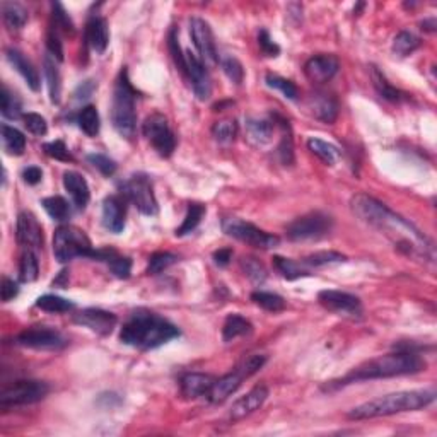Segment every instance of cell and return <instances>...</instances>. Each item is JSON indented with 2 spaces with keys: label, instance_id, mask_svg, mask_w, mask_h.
I'll list each match as a JSON object with an SVG mask.
<instances>
[{
  "label": "cell",
  "instance_id": "obj_4",
  "mask_svg": "<svg viewBox=\"0 0 437 437\" xmlns=\"http://www.w3.org/2000/svg\"><path fill=\"white\" fill-rule=\"evenodd\" d=\"M436 400L434 390H412L398 391V393L384 395L374 400L366 401L359 407L352 408L347 414L350 421H367V419L388 417V415L403 414V412H417L429 407Z\"/></svg>",
  "mask_w": 437,
  "mask_h": 437
},
{
  "label": "cell",
  "instance_id": "obj_25",
  "mask_svg": "<svg viewBox=\"0 0 437 437\" xmlns=\"http://www.w3.org/2000/svg\"><path fill=\"white\" fill-rule=\"evenodd\" d=\"M308 106L311 109L313 116L319 120V122L326 123V125L335 123L336 116H339V103H336V99L328 94H323V92L311 96Z\"/></svg>",
  "mask_w": 437,
  "mask_h": 437
},
{
  "label": "cell",
  "instance_id": "obj_59",
  "mask_svg": "<svg viewBox=\"0 0 437 437\" xmlns=\"http://www.w3.org/2000/svg\"><path fill=\"white\" fill-rule=\"evenodd\" d=\"M23 180L26 181L27 185H38L41 180H43V171L36 166H29L23 171Z\"/></svg>",
  "mask_w": 437,
  "mask_h": 437
},
{
  "label": "cell",
  "instance_id": "obj_21",
  "mask_svg": "<svg viewBox=\"0 0 437 437\" xmlns=\"http://www.w3.org/2000/svg\"><path fill=\"white\" fill-rule=\"evenodd\" d=\"M103 226L115 234L125 229V200L118 195L106 197L103 202Z\"/></svg>",
  "mask_w": 437,
  "mask_h": 437
},
{
  "label": "cell",
  "instance_id": "obj_40",
  "mask_svg": "<svg viewBox=\"0 0 437 437\" xmlns=\"http://www.w3.org/2000/svg\"><path fill=\"white\" fill-rule=\"evenodd\" d=\"M308 149L311 150L315 156H318L319 159L323 161V163L328 164V166H333V164H335V161L339 159V156H340V150L336 149L335 146H332V144L325 142V140H321V139H309L308 140Z\"/></svg>",
  "mask_w": 437,
  "mask_h": 437
},
{
  "label": "cell",
  "instance_id": "obj_43",
  "mask_svg": "<svg viewBox=\"0 0 437 437\" xmlns=\"http://www.w3.org/2000/svg\"><path fill=\"white\" fill-rule=\"evenodd\" d=\"M345 260V254L339 253V251H318V253H313L308 258H304L302 263L306 268H319L332 263H343Z\"/></svg>",
  "mask_w": 437,
  "mask_h": 437
},
{
  "label": "cell",
  "instance_id": "obj_26",
  "mask_svg": "<svg viewBox=\"0 0 437 437\" xmlns=\"http://www.w3.org/2000/svg\"><path fill=\"white\" fill-rule=\"evenodd\" d=\"M5 55L9 64L23 75V79L26 81V84L29 85L31 91H40V74H38V70L34 68V65L31 64L19 50H16V48H9V50L5 51Z\"/></svg>",
  "mask_w": 437,
  "mask_h": 437
},
{
  "label": "cell",
  "instance_id": "obj_33",
  "mask_svg": "<svg viewBox=\"0 0 437 437\" xmlns=\"http://www.w3.org/2000/svg\"><path fill=\"white\" fill-rule=\"evenodd\" d=\"M274 267L278 274L287 280H295L304 275H309V270L304 267L302 261H294L291 258L284 256H274Z\"/></svg>",
  "mask_w": 437,
  "mask_h": 437
},
{
  "label": "cell",
  "instance_id": "obj_54",
  "mask_svg": "<svg viewBox=\"0 0 437 437\" xmlns=\"http://www.w3.org/2000/svg\"><path fill=\"white\" fill-rule=\"evenodd\" d=\"M88 161L103 174V176L109 178L116 173V163L113 159H109L105 154H89Z\"/></svg>",
  "mask_w": 437,
  "mask_h": 437
},
{
  "label": "cell",
  "instance_id": "obj_47",
  "mask_svg": "<svg viewBox=\"0 0 437 437\" xmlns=\"http://www.w3.org/2000/svg\"><path fill=\"white\" fill-rule=\"evenodd\" d=\"M0 109H2L3 118L7 120H17L21 116H24L21 113V101L9 91V89L3 85L2 92H0Z\"/></svg>",
  "mask_w": 437,
  "mask_h": 437
},
{
  "label": "cell",
  "instance_id": "obj_12",
  "mask_svg": "<svg viewBox=\"0 0 437 437\" xmlns=\"http://www.w3.org/2000/svg\"><path fill=\"white\" fill-rule=\"evenodd\" d=\"M16 343L34 350H62L67 347V339L50 326H31L16 336Z\"/></svg>",
  "mask_w": 437,
  "mask_h": 437
},
{
  "label": "cell",
  "instance_id": "obj_15",
  "mask_svg": "<svg viewBox=\"0 0 437 437\" xmlns=\"http://www.w3.org/2000/svg\"><path fill=\"white\" fill-rule=\"evenodd\" d=\"M16 237L21 246L27 250H38L43 246V227L31 212H21L17 215Z\"/></svg>",
  "mask_w": 437,
  "mask_h": 437
},
{
  "label": "cell",
  "instance_id": "obj_41",
  "mask_svg": "<svg viewBox=\"0 0 437 437\" xmlns=\"http://www.w3.org/2000/svg\"><path fill=\"white\" fill-rule=\"evenodd\" d=\"M205 212H207V209L204 207L202 204H190L188 205V211H187V215H185L183 219V224H181L180 227L176 229V236H187V234L194 233L195 229H197V226L200 224L202 217L205 215Z\"/></svg>",
  "mask_w": 437,
  "mask_h": 437
},
{
  "label": "cell",
  "instance_id": "obj_19",
  "mask_svg": "<svg viewBox=\"0 0 437 437\" xmlns=\"http://www.w3.org/2000/svg\"><path fill=\"white\" fill-rule=\"evenodd\" d=\"M268 398V388L267 386H254L253 390L248 391L244 397H241L239 400H236L233 403L229 410V421L237 422L246 419L248 415L254 414L258 408H261V405L267 401Z\"/></svg>",
  "mask_w": 437,
  "mask_h": 437
},
{
  "label": "cell",
  "instance_id": "obj_27",
  "mask_svg": "<svg viewBox=\"0 0 437 437\" xmlns=\"http://www.w3.org/2000/svg\"><path fill=\"white\" fill-rule=\"evenodd\" d=\"M275 116L274 118H250L248 120V133L250 139L254 140L256 144H267L270 142L272 135L275 132Z\"/></svg>",
  "mask_w": 437,
  "mask_h": 437
},
{
  "label": "cell",
  "instance_id": "obj_29",
  "mask_svg": "<svg viewBox=\"0 0 437 437\" xmlns=\"http://www.w3.org/2000/svg\"><path fill=\"white\" fill-rule=\"evenodd\" d=\"M371 79H373V84L374 88H376L378 94L381 96L383 99H386V101H391V103H400L405 99V94L401 91H398L395 85H391L390 82H388V79L384 77L383 72L380 70L378 67H371Z\"/></svg>",
  "mask_w": 437,
  "mask_h": 437
},
{
  "label": "cell",
  "instance_id": "obj_45",
  "mask_svg": "<svg viewBox=\"0 0 437 437\" xmlns=\"http://www.w3.org/2000/svg\"><path fill=\"white\" fill-rule=\"evenodd\" d=\"M168 47H170V53H171V57H173L176 68L181 72V75H183L185 79H188L187 55H183V50H181V47H180L176 27H171L170 36H168Z\"/></svg>",
  "mask_w": 437,
  "mask_h": 437
},
{
  "label": "cell",
  "instance_id": "obj_20",
  "mask_svg": "<svg viewBox=\"0 0 437 437\" xmlns=\"http://www.w3.org/2000/svg\"><path fill=\"white\" fill-rule=\"evenodd\" d=\"M244 380H248L246 373L237 366L233 373L226 374V376L219 378V380L214 381V384H212L211 391H209L207 395L209 401L214 405L224 403L230 395L236 393V391L239 390V386L243 384Z\"/></svg>",
  "mask_w": 437,
  "mask_h": 437
},
{
  "label": "cell",
  "instance_id": "obj_30",
  "mask_svg": "<svg viewBox=\"0 0 437 437\" xmlns=\"http://www.w3.org/2000/svg\"><path fill=\"white\" fill-rule=\"evenodd\" d=\"M2 17L3 23L10 31H19L27 23V10L17 2H3Z\"/></svg>",
  "mask_w": 437,
  "mask_h": 437
},
{
  "label": "cell",
  "instance_id": "obj_24",
  "mask_svg": "<svg viewBox=\"0 0 437 437\" xmlns=\"http://www.w3.org/2000/svg\"><path fill=\"white\" fill-rule=\"evenodd\" d=\"M64 187L67 194L70 195L72 202L79 211H84L88 207L89 200H91V190L82 174L75 173V171H65L64 173Z\"/></svg>",
  "mask_w": 437,
  "mask_h": 437
},
{
  "label": "cell",
  "instance_id": "obj_56",
  "mask_svg": "<svg viewBox=\"0 0 437 437\" xmlns=\"http://www.w3.org/2000/svg\"><path fill=\"white\" fill-rule=\"evenodd\" d=\"M47 48L58 62H64V44L60 41V33L53 26H50V29H48Z\"/></svg>",
  "mask_w": 437,
  "mask_h": 437
},
{
  "label": "cell",
  "instance_id": "obj_23",
  "mask_svg": "<svg viewBox=\"0 0 437 437\" xmlns=\"http://www.w3.org/2000/svg\"><path fill=\"white\" fill-rule=\"evenodd\" d=\"M85 43L96 51L105 53L109 43V27L108 21L101 16H91L85 24Z\"/></svg>",
  "mask_w": 437,
  "mask_h": 437
},
{
  "label": "cell",
  "instance_id": "obj_52",
  "mask_svg": "<svg viewBox=\"0 0 437 437\" xmlns=\"http://www.w3.org/2000/svg\"><path fill=\"white\" fill-rule=\"evenodd\" d=\"M220 62V67H222L224 74L229 77V81H233L234 84L239 85L244 79V68L241 65V62L234 57H224Z\"/></svg>",
  "mask_w": 437,
  "mask_h": 437
},
{
  "label": "cell",
  "instance_id": "obj_7",
  "mask_svg": "<svg viewBox=\"0 0 437 437\" xmlns=\"http://www.w3.org/2000/svg\"><path fill=\"white\" fill-rule=\"evenodd\" d=\"M50 393V386L44 381L38 380H19L5 386L0 393V408L24 407L43 400Z\"/></svg>",
  "mask_w": 437,
  "mask_h": 437
},
{
  "label": "cell",
  "instance_id": "obj_44",
  "mask_svg": "<svg viewBox=\"0 0 437 437\" xmlns=\"http://www.w3.org/2000/svg\"><path fill=\"white\" fill-rule=\"evenodd\" d=\"M51 9H53V14H51L50 26H53L55 29L58 31V33H64V34H68V36H72L75 31L74 21L70 19V16H68L67 10L64 9V5L58 2H55V3H51Z\"/></svg>",
  "mask_w": 437,
  "mask_h": 437
},
{
  "label": "cell",
  "instance_id": "obj_37",
  "mask_svg": "<svg viewBox=\"0 0 437 437\" xmlns=\"http://www.w3.org/2000/svg\"><path fill=\"white\" fill-rule=\"evenodd\" d=\"M251 301L261 309L268 313H280L285 309V299L282 295L275 294V292H265V291H254L251 294Z\"/></svg>",
  "mask_w": 437,
  "mask_h": 437
},
{
  "label": "cell",
  "instance_id": "obj_3",
  "mask_svg": "<svg viewBox=\"0 0 437 437\" xmlns=\"http://www.w3.org/2000/svg\"><path fill=\"white\" fill-rule=\"evenodd\" d=\"M180 336V330L163 316L147 309H137L123 323L120 340L139 350H150Z\"/></svg>",
  "mask_w": 437,
  "mask_h": 437
},
{
  "label": "cell",
  "instance_id": "obj_50",
  "mask_svg": "<svg viewBox=\"0 0 437 437\" xmlns=\"http://www.w3.org/2000/svg\"><path fill=\"white\" fill-rule=\"evenodd\" d=\"M178 261V256L170 251H157L149 258V265H147V275H157L170 268Z\"/></svg>",
  "mask_w": 437,
  "mask_h": 437
},
{
  "label": "cell",
  "instance_id": "obj_62",
  "mask_svg": "<svg viewBox=\"0 0 437 437\" xmlns=\"http://www.w3.org/2000/svg\"><path fill=\"white\" fill-rule=\"evenodd\" d=\"M421 29L422 31H427V33H434L436 27H437V23H436V17H431V19H425L424 23L421 24Z\"/></svg>",
  "mask_w": 437,
  "mask_h": 437
},
{
  "label": "cell",
  "instance_id": "obj_10",
  "mask_svg": "<svg viewBox=\"0 0 437 437\" xmlns=\"http://www.w3.org/2000/svg\"><path fill=\"white\" fill-rule=\"evenodd\" d=\"M142 133L161 157H170L176 149V137L170 122L161 113H153L142 125Z\"/></svg>",
  "mask_w": 437,
  "mask_h": 437
},
{
  "label": "cell",
  "instance_id": "obj_32",
  "mask_svg": "<svg viewBox=\"0 0 437 437\" xmlns=\"http://www.w3.org/2000/svg\"><path fill=\"white\" fill-rule=\"evenodd\" d=\"M278 125L282 127V139L280 144H278V159H280L282 164L285 166H291L294 163V142H292V132L291 127H289V122H285L280 116H275Z\"/></svg>",
  "mask_w": 437,
  "mask_h": 437
},
{
  "label": "cell",
  "instance_id": "obj_39",
  "mask_svg": "<svg viewBox=\"0 0 437 437\" xmlns=\"http://www.w3.org/2000/svg\"><path fill=\"white\" fill-rule=\"evenodd\" d=\"M421 38L415 36L410 31H400L393 40V53L398 57H408L421 47Z\"/></svg>",
  "mask_w": 437,
  "mask_h": 437
},
{
  "label": "cell",
  "instance_id": "obj_8",
  "mask_svg": "<svg viewBox=\"0 0 437 437\" xmlns=\"http://www.w3.org/2000/svg\"><path fill=\"white\" fill-rule=\"evenodd\" d=\"M222 230L227 236L234 237V239L241 241V243L250 244L253 248H258V250H272V248H277L280 244L278 236L265 233L254 224L237 217L222 219Z\"/></svg>",
  "mask_w": 437,
  "mask_h": 437
},
{
  "label": "cell",
  "instance_id": "obj_60",
  "mask_svg": "<svg viewBox=\"0 0 437 437\" xmlns=\"http://www.w3.org/2000/svg\"><path fill=\"white\" fill-rule=\"evenodd\" d=\"M230 260H233V250H229V248H222V250L214 253V261L219 267H227Z\"/></svg>",
  "mask_w": 437,
  "mask_h": 437
},
{
  "label": "cell",
  "instance_id": "obj_61",
  "mask_svg": "<svg viewBox=\"0 0 437 437\" xmlns=\"http://www.w3.org/2000/svg\"><path fill=\"white\" fill-rule=\"evenodd\" d=\"M94 82L92 81H85V82H82L81 85H79L77 88V91H75V99H88L89 96L92 94V91H94Z\"/></svg>",
  "mask_w": 437,
  "mask_h": 437
},
{
  "label": "cell",
  "instance_id": "obj_53",
  "mask_svg": "<svg viewBox=\"0 0 437 437\" xmlns=\"http://www.w3.org/2000/svg\"><path fill=\"white\" fill-rule=\"evenodd\" d=\"M43 150L47 156L51 157V159L64 161V163L74 161V157H72L70 150H68V147L65 146L64 140H53V142L43 144Z\"/></svg>",
  "mask_w": 437,
  "mask_h": 437
},
{
  "label": "cell",
  "instance_id": "obj_9",
  "mask_svg": "<svg viewBox=\"0 0 437 437\" xmlns=\"http://www.w3.org/2000/svg\"><path fill=\"white\" fill-rule=\"evenodd\" d=\"M333 229V219L328 214L323 212H309V214L301 215L295 220H292L287 226L285 233L291 241H313L321 239L328 236Z\"/></svg>",
  "mask_w": 437,
  "mask_h": 437
},
{
  "label": "cell",
  "instance_id": "obj_28",
  "mask_svg": "<svg viewBox=\"0 0 437 437\" xmlns=\"http://www.w3.org/2000/svg\"><path fill=\"white\" fill-rule=\"evenodd\" d=\"M253 332V325L241 315H229L222 326V340L233 342L237 336H244Z\"/></svg>",
  "mask_w": 437,
  "mask_h": 437
},
{
  "label": "cell",
  "instance_id": "obj_14",
  "mask_svg": "<svg viewBox=\"0 0 437 437\" xmlns=\"http://www.w3.org/2000/svg\"><path fill=\"white\" fill-rule=\"evenodd\" d=\"M74 323L84 326V328H89L91 332L98 333V335L106 336L113 332V328L118 323V318H116V315L105 311V309L88 308L74 315Z\"/></svg>",
  "mask_w": 437,
  "mask_h": 437
},
{
  "label": "cell",
  "instance_id": "obj_18",
  "mask_svg": "<svg viewBox=\"0 0 437 437\" xmlns=\"http://www.w3.org/2000/svg\"><path fill=\"white\" fill-rule=\"evenodd\" d=\"M187 65H188V81L191 82L195 96L200 101H207L212 96V79L209 74L207 67L202 64L198 57L194 53H187Z\"/></svg>",
  "mask_w": 437,
  "mask_h": 437
},
{
  "label": "cell",
  "instance_id": "obj_6",
  "mask_svg": "<svg viewBox=\"0 0 437 437\" xmlns=\"http://www.w3.org/2000/svg\"><path fill=\"white\" fill-rule=\"evenodd\" d=\"M94 248L91 239L82 229L75 226H60L53 236V254L60 263H68L74 258L94 256Z\"/></svg>",
  "mask_w": 437,
  "mask_h": 437
},
{
  "label": "cell",
  "instance_id": "obj_38",
  "mask_svg": "<svg viewBox=\"0 0 437 437\" xmlns=\"http://www.w3.org/2000/svg\"><path fill=\"white\" fill-rule=\"evenodd\" d=\"M41 204H43V209L47 211V214L53 220H57V222H67L70 219V205H68V202L65 198L48 197Z\"/></svg>",
  "mask_w": 437,
  "mask_h": 437
},
{
  "label": "cell",
  "instance_id": "obj_55",
  "mask_svg": "<svg viewBox=\"0 0 437 437\" xmlns=\"http://www.w3.org/2000/svg\"><path fill=\"white\" fill-rule=\"evenodd\" d=\"M23 122H24V127H26L33 135H38V137L47 135L48 132L47 120H44L41 115H38V113H26V115L23 116Z\"/></svg>",
  "mask_w": 437,
  "mask_h": 437
},
{
  "label": "cell",
  "instance_id": "obj_46",
  "mask_svg": "<svg viewBox=\"0 0 437 437\" xmlns=\"http://www.w3.org/2000/svg\"><path fill=\"white\" fill-rule=\"evenodd\" d=\"M241 268H243L244 275H246L254 285H261L268 277L267 268L263 267V263H260V261L253 256H244L243 260H241Z\"/></svg>",
  "mask_w": 437,
  "mask_h": 437
},
{
  "label": "cell",
  "instance_id": "obj_31",
  "mask_svg": "<svg viewBox=\"0 0 437 437\" xmlns=\"http://www.w3.org/2000/svg\"><path fill=\"white\" fill-rule=\"evenodd\" d=\"M43 70H44V77H47L48 82V92H50V101L53 105H58L60 103V96H62V77H60V70L55 65V60H51L50 57H44L43 60Z\"/></svg>",
  "mask_w": 437,
  "mask_h": 437
},
{
  "label": "cell",
  "instance_id": "obj_35",
  "mask_svg": "<svg viewBox=\"0 0 437 437\" xmlns=\"http://www.w3.org/2000/svg\"><path fill=\"white\" fill-rule=\"evenodd\" d=\"M2 142L3 149L10 156H21V154H24V149H26V137L14 127L2 125Z\"/></svg>",
  "mask_w": 437,
  "mask_h": 437
},
{
  "label": "cell",
  "instance_id": "obj_51",
  "mask_svg": "<svg viewBox=\"0 0 437 437\" xmlns=\"http://www.w3.org/2000/svg\"><path fill=\"white\" fill-rule=\"evenodd\" d=\"M108 267L109 270L113 272V275L118 278H129L130 277V272H132V260L127 256H122L118 254L116 251H113L111 256L108 258Z\"/></svg>",
  "mask_w": 437,
  "mask_h": 437
},
{
  "label": "cell",
  "instance_id": "obj_5",
  "mask_svg": "<svg viewBox=\"0 0 437 437\" xmlns=\"http://www.w3.org/2000/svg\"><path fill=\"white\" fill-rule=\"evenodd\" d=\"M137 91L133 89L129 79V72L123 68L118 74L113 89L111 99V123L113 129L123 139H132L137 130V113H135Z\"/></svg>",
  "mask_w": 437,
  "mask_h": 437
},
{
  "label": "cell",
  "instance_id": "obj_36",
  "mask_svg": "<svg viewBox=\"0 0 437 437\" xmlns=\"http://www.w3.org/2000/svg\"><path fill=\"white\" fill-rule=\"evenodd\" d=\"M40 277V263L34 254L33 250H26L21 254L19 260V278L24 284H31V282L38 280Z\"/></svg>",
  "mask_w": 437,
  "mask_h": 437
},
{
  "label": "cell",
  "instance_id": "obj_34",
  "mask_svg": "<svg viewBox=\"0 0 437 437\" xmlns=\"http://www.w3.org/2000/svg\"><path fill=\"white\" fill-rule=\"evenodd\" d=\"M77 123L79 129L89 137H96L101 129V120H99V113L96 106L88 105L77 113Z\"/></svg>",
  "mask_w": 437,
  "mask_h": 437
},
{
  "label": "cell",
  "instance_id": "obj_42",
  "mask_svg": "<svg viewBox=\"0 0 437 437\" xmlns=\"http://www.w3.org/2000/svg\"><path fill=\"white\" fill-rule=\"evenodd\" d=\"M36 308L43 309L47 313H68L75 308V304L72 301H68V299L60 297V295L47 294L38 297Z\"/></svg>",
  "mask_w": 437,
  "mask_h": 437
},
{
  "label": "cell",
  "instance_id": "obj_2",
  "mask_svg": "<svg viewBox=\"0 0 437 437\" xmlns=\"http://www.w3.org/2000/svg\"><path fill=\"white\" fill-rule=\"evenodd\" d=\"M425 367H427L425 360L414 350H397V352L376 357V359H371L367 362L360 364V366L354 367L347 376L325 384L323 391H335L339 388L347 386V384L360 383V381L367 380H384V378L417 374L421 371H425Z\"/></svg>",
  "mask_w": 437,
  "mask_h": 437
},
{
  "label": "cell",
  "instance_id": "obj_16",
  "mask_svg": "<svg viewBox=\"0 0 437 437\" xmlns=\"http://www.w3.org/2000/svg\"><path fill=\"white\" fill-rule=\"evenodd\" d=\"M319 304L333 313H347V315H360L362 302L357 295L342 291H321L318 294Z\"/></svg>",
  "mask_w": 437,
  "mask_h": 437
},
{
  "label": "cell",
  "instance_id": "obj_22",
  "mask_svg": "<svg viewBox=\"0 0 437 437\" xmlns=\"http://www.w3.org/2000/svg\"><path fill=\"white\" fill-rule=\"evenodd\" d=\"M215 378L204 373H187L180 380V390L187 400H195L198 397H207L214 384Z\"/></svg>",
  "mask_w": 437,
  "mask_h": 437
},
{
  "label": "cell",
  "instance_id": "obj_17",
  "mask_svg": "<svg viewBox=\"0 0 437 437\" xmlns=\"http://www.w3.org/2000/svg\"><path fill=\"white\" fill-rule=\"evenodd\" d=\"M340 64L339 58L335 55H316L311 57L304 65V74L315 84H325V82L332 81L339 72Z\"/></svg>",
  "mask_w": 437,
  "mask_h": 437
},
{
  "label": "cell",
  "instance_id": "obj_57",
  "mask_svg": "<svg viewBox=\"0 0 437 437\" xmlns=\"http://www.w3.org/2000/svg\"><path fill=\"white\" fill-rule=\"evenodd\" d=\"M258 44H260V50L265 57L275 58L278 57V53H280V47L272 41L270 34H268L267 29H261L260 33H258Z\"/></svg>",
  "mask_w": 437,
  "mask_h": 437
},
{
  "label": "cell",
  "instance_id": "obj_58",
  "mask_svg": "<svg viewBox=\"0 0 437 437\" xmlns=\"http://www.w3.org/2000/svg\"><path fill=\"white\" fill-rule=\"evenodd\" d=\"M19 294V285L9 277H2V284H0V297L3 302L12 301L14 297H17Z\"/></svg>",
  "mask_w": 437,
  "mask_h": 437
},
{
  "label": "cell",
  "instance_id": "obj_13",
  "mask_svg": "<svg viewBox=\"0 0 437 437\" xmlns=\"http://www.w3.org/2000/svg\"><path fill=\"white\" fill-rule=\"evenodd\" d=\"M190 34L195 43V48H197L198 55H200L202 64L207 68L219 65V55L217 48H215L214 33H212L207 21L200 19V17H191Z\"/></svg>",
  "mask_w": 437,
  "mask_h": 437
},
{
  "label": "cell",
  "instance_id": "obj_11",
  "mask_svg": "<svg viewBox=\"0 0 437 437\" xmlns=\"http://www.w3.org/2000/svg\"><path fill=\"white\" fill-rule=\"evenodd\" d=\"M122 191L127 200L132 202V205H135L137 211L142 212L144 215H156L159 212L153 183L146 174H133L123 181Z\"/></svg>",
  "mask_w": 437,
  "mask_h": 437
},
{
  "label": "cell",
  "instance_id": "obj_48",
  "mask_svg": "<svg viewBox=\"0 0 437 437\" xmlns=\"http://www.w3.org/2000/svg\"><path fill=\"white\" fill-rule=\"evenodd\" d=\"M265 82H267L268 88L280 91L282 94H284L287 99H291V101H295V99L299 98L297 85H295L292 81H289V79H284L280 77V75H275V74H267Z\"/></svg>",
  "mask_w": 437,
  "mask_h": 437
},
{
  "label": "cell",
  "instance_id": "obj_1",
  "mask_svg": "<svg viewBox=\"0 0 437 437\" xmlns=\"http://www.w3.org/2000/svg\"><path fill=\"white\" fill-rule=\"evenodd\" d=\"M354 215L366 226L380 230L393 243L398 251L419 260L434 261V244L422 234L410 220L403 219L388 205L367 194H357L350 198Z\"/></svg>",
  "mask_w": 437,
  "mask_h": 437
},
{
  "label": "cell",
  "instance_id": "obj_49",
  "mask_svg": "<svg viewBox=\"0 0 437 437\" xmlns=\"http://www.w3.org/2000/svg\"><path fill=\"white\" fill-rule=\"evenodd\" d=\"M212 135L219 144H230L237 135V122L236 120H220L212 127Z\"/></svg>",
  "mask_w": 437,
  "mask_h": 437
}]
</instances>
